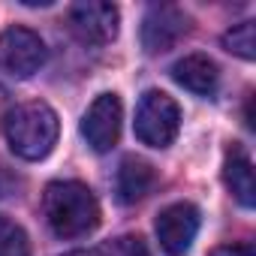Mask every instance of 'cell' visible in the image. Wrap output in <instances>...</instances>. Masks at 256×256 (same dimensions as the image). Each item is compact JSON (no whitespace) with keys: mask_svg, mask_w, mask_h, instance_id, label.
I'll return each instance as SVG.
<instances>
[{"mask_svg":"<svg viewBox=\"0 0 256 256\" xmlns=\"http://www.w3.org/2000/svg\"><path fill=\"white\" fill-rule=\"evenodd\" d=\"M42 214L58 238H82L100 226V202L82 181H52L42 193Z\"/></svg>","mask_w":256,"mask_h":256,"instance_id":"obj_1","label":"cell"},{"mask_svg":"<svg viewBox=\"0 0 256 256\" xmlns=\"http://www.w3.org/2000/svg\"><path fill=\"white\" fill-rule=\"evenodd\" d=\"M223 181L229 187V193L244 205V208H253L256 205V181H253V163L247 157V151L241 145H232L226 151V160H223Z\"/></svg>","mask_w":256,"mask_h":256,"instance_id":"obj_11","label":"cell"},{"mask_svg":"<svg viewBox=\"0 0 256 256\" xmlns=\"http://www.w3.org/2000/svg\"><path fill=\"white\" fill-rule=\"evenodd\" d=\"M211 256H256L253 244L241 241V244H223V247H214Z\"/></svg>","mask_w":256,"mask_h":256,"instance_id":"obj_15","label":"cell"},{"mask_svg":"<svg viewBox=\"0 0 256 256\" xmlns=\"http://www.w3.org/2000/svg\"><path fill=\"white\" fill-rule=\"evenodd\" d=\"M120 118H124V108H120L118 94H100L90 102V108L84 112V118H82V136H84V142L96 154H106V151H112L118 145Z\"/></svg>","mask_w":256,"mask_h":256,"instance_id":"obj_5","label":"cell"},{"mask_svg":"<svg viewBox=\"0 0 256 256\" xmlns=\"http://www.w3.org/2000/svg\"><path fill=\"white\" fill-rule=\"evenodd\" d=\"M46 58H48L46 42L30 28H10L0 34V66L6 72L28 78L46 64Z\"/></svg>","mask_w":256,"mask_h":256,"instance_id":"obj_4","label":"cell"},{"mask_svg":"<svg viewBox=\"0 0 256 256\" xmlns=\"http://www.w3.org/2000/svg\"><path fill=\"white\" fill-rule=\"evenodd\" d=\"M223 48L244 58V60H253L256 58V24L253 22H241L235 24L232 30L223 34Z\"/></svg>","mask_w":256,"mask_h":256,"instance_id":"obj_12","label":"cell"},{"mask_svg":"<svg viewBox=\"0 0 256 256\" xmlns=\"http://www.w3.org/2000/svg\"><path fill=\"white\" fill-rule=\"evenodd\" d=\"M157 238H160V247L169 253V256H184L193 241H196V232H199V211L196 205L190 202H175L169 208L160 211L157 217Z\"/></svg>","mask_w":256,"mask_h":256,"instance_id":"obj_8","label":"cell"},{"mask_svg":"<svg viewBox=\"0 0 256 256\" xmlns=\"http://www.w3.org/2000/svg\"><path fill=\"white\" fill-rule=\"evenodd\" d=\"M6 193V178H4V172H0V196Z\"/></svg>","mask_w":256,"mask_h":256,"instance_id":"obj_18","label":"cell"},{"mask_svg":"<svg viewBox=\"0 0 256 256\" xmlns=\"http://www.w3.org/2000/svg\"><path fill=\"white\" fill-rule=\"evenodd\" d=\"M4 130H6V142H10L16 157L42 160L58 145L60 120H58V114L48 102L34 100V102H22V106L6 112Z\"/></svg>","mask_w":256,"mask_h":256,"instance_id":"obj_2","label":"cell"},{"mask_svg":"<svg viewBox=\"0 0 256 256\" xmlns=\"http://www.w3.org/2000/svg\"><path fill=\"white\" fill-rule=\"evenodd\" d=\"M190 30V18L184 16V10L172 6V4H157L145 12L142 18V46L151 54L169 52L172 46H178Z\"/></svg>","mask_w":256,"mask_h":256,"instance_id":"obj_7","label":"cell"},{"mask_svg":"<svg viewBox=\"0 0 256 256\" xmlns=\"http://www.w3.org/2000/svg\"><path fill=\"white\" fill-rule=\"evenodd\" d=\"M6 108H10V94L6 88H0V114H6Z\"/></svg>","mask_w":256,"mask_h":256,"instance_id":"obj_16","label":"cell"},{"mask_svg":"<svg viewBox=\"0 0 256 256\" xmlns=\"http://www.w3.org/2000/svg\"><path fill=\"white\" fill-rule=\"evenodd\" d=\"M64 256H94V250H72V253H64Z\"/></svg>","mask_w":256,"mask_h":256,"instance_id":"obj_17","label":"cell"},{"mask_svg":"<svg viewBox=\"0 0 256 256\" xmlns=\"http://www.w3.org/2000/svg\"><path fill=\"white\" fill-rule=\"evenodd\" d=\"M181 130V108L163 90H145L136 106V139L148 148H169Z\"/></svg>","mask_w":256,"mask_h":256,"instance_id":"obj_3","label":"cell"},{"mask_svg":"<svg viewBox=\"0 0 256 256\" xmlns=\"http://www.w3.org/2000/svg\"><path fill=\"white\" fill-rule=\"evenodd\" d=\"M94 256H148V247L139 235H120V238H112L102 247H96Z\"/></svg>","mask_w":256,"mask_h":256,"instance_id":"obj_14","label":"cell"},{"mask_svg":"<svg viewBox=\"0 0 256 256\" xmlns=\"http://www.w3.org/2000/svg\"><path fill=\"white\" fill-rule=\"evenodd\" d=\"M154 166L145 163L142 157H126L118 169V178H114V190H118V202L124 205H136L139 199H145L151 190H154Z\"/></svg>","mask_w":256,"mask_h":256,"instance_id":"obj_10","label":"cell"},{"mask_svg":"<svg viewBox=\"0 0 256 256\" xmlns=\"http://www.w3.org/2000/svg\"><path fill=\"white\" fill-rule=\"evenodd\" d=\"M0 256H30L28 232L4 214H0Z\"/></svg>","mask_w":256,"mask_h":256,"instance_id":"obj_13","label":"cell"},{"mask_svg":"<svg viewBox=\"0 0 256 256\" xmlns=\"http://www.w3.org/2000/svg\"><path fill=\"white\" fill-rule=\"evenodd\" d=\"M172 78L187 88L190 94H199V96H211L220 84V72H217V64L205 54H187L181 60H175L172 66Z\"/></svg>","mask_w":256,"mask_h":256,"instance_id":"obj_9","label":"cell"},{"mask_svg":"<svg viewBox=\"0 0 256 256\" xmlns=\"http://www.w3.org/2000/svg\"><path fill=\"white\" fill-rule=\"evenodd\" d=\"M120 12L114 4L102 0H82L70 10V30L88 46H106L118 36Z\"/></svg>","mask_w":256,"mask_h":256,"instance_id":"obj_6","label":"cell"}]
</instances>
